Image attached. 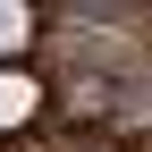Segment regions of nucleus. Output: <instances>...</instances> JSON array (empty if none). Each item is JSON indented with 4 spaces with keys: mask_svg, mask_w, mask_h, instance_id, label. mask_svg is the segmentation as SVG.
I'll return each mask as SVG.
<instances>
[{
    "mask_svg": "<svg viewBox=\"0 0 152 152\" xmlns=\"http://www.w3.org/2000/svg\"><path fill=\"white\" fill-rule=\"evenodd\" d=\"M34 102H42V93H34L26 76H0V127H17V118H26Z\"/></svg>",
    "mask_w": 152,
    "mask_h": 152,
    "instance_id": "f257e3e1",
    "label": "nucleus"
},
{
    "mask_svg": "<svg viewBox=\"0 0 152 152\" xmlns=\"http://www.w3.org/2000/svg\"><path fill=\"white\" fill-rule=\"evenodd\" d=\"M34 34V9H17V0H0V59H9L17 42Z\"/></svg>",
    "mask_w": 152,
    "mask_h": 152,
    "instance_id": "f03ea898",
    "label": "nucleus"
}]
</instances>
